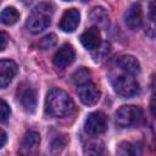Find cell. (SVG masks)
Segmentation results:
<instances>
[{
    "instance_id": "cell-11",
    "label": "cell",
    "mask_w": 156,
    "mask_h": 156,
    "mask_svg": "<svg viewBox=\"0 0 156 156\" xmlns=\"http://www.w3.org/2000/svg\"><path fill=\"white\" fill-rule=\"evenodd\" d=\"M116 65L117 67L126 72V73H129L132 76H138L140 73V63L139 61L132 56V55H123V56H119L117 60H116Z\"/></svg>"
},
{
    "instance_id": "cell-19",
    "label": "cell",
    "mask_w": 156,
    "mask_h": 156,
    "mask_svg": "<svg viewBox=\"0 0 156 156\" xmlns=\"http://www.w3.org/2000/svg\"><path fill=\"white\" fill-rule=\"evenodd\" d=\"M56 43H57L56 35H55V34H49V35L44 37V38L40 40L39 45H40V48H41L43 50H48V49H51L52 46H55Z\"/></svg>"
},
{
    "instance_id": "cell-20",
    "label": "cell",
    "mask_w": 156,
    "mask_h": 156,
    "mask_svg": "<svg viewBox=\"0 0 156 156\" xmlns=\"http://www.w3.org/2000/svg\"><path fill=\"white\" fill-rule=\"evenodd\" d=\"M11 115V110H10V106L0 99V122H6L9 119Z\"/></svg>"
},
{
    "instance_id": "cell-23",
    "label": "cell",
    "mask_w": 156,
    "mask_h": 156,
    "mask_svg": "<svg viewBox=\"0 0 156 156\" xmlns=\"http://www.w3.org/2000/svg\"><path fill=\"white\" fill-rule=\"evenodd\" d=\"M5 143H6V133L2 129H0V149L5 145Z\"/></svg>"
},
{
    "instance_id": "cell-3",
    "label": "cell",
    "mask_w": 156,
    "mask_h": 156,
    "mask_svg": "<svg viewBox=\"0 0 156 156\" xmlns=\"http://www.w3.org/2000/svg\"><path fill=\"white\" fill-rule=\"evenodd\" d=\"M111 84L113 87V90L124 98L134 96L139 91V84L134 79V76L129 73H119L111 78Z\"/></svg>"
},
{
    "instance_id": "cell-1",
    "label": "cell",
    "mask_w": 156,
    "mask_h": 156,
    "mask_svg": "<svg viewBox=\"0 0 156 156\" xmlns=\"http://www.w3.org/2000/svg\"><path fill=\"white\" fill-rule=\"evenodd\" d=\"M45 108L52 117H63L73 110V101L66 91L54 88L48 93Z\"/></svg>"
},
{
    "instance_id": "cell-8",
    "label": "cell",
    "mask_w": 156,
    "mask_h": 156,
    "mask_svg": "<svg viewBox=\"0 0 156 156\" xmlns=\"http://www.w3.org/2000/svg\"><path fill=\"white\" fill-rule=\"evenodd\" d=\"M74 60V50L72 45L65 44L62 45L54 56V65L57 68H66Z\"/></svg>"
},
{
    "instance_id": "cell-25",
    "label": "cell",
    "mask_w": 156,
    "mask_h": 156,
    "mask_svg": "<svg viewBox=\"0 0 156 156\" xmlns=\"http://www.w3.org/2000/svg\"><path fill=\"white\" fill-rule=\"evenodd\" d=\"M63 1H71V0H63Z\"/></svg>"
},
{
    "instance_id": "cell-16",
    "label": "cell",
    "mask_w": 156,
    "mask_h": 156,
    "mask_svg": "<svg viewBox=\"0 0 156 156\" xmlns=\"http://www.w3.org/2000/svg\"><path fill=\"white\" fill-rule=\"evenodd\" d=\"M40 143V135L39 133H37L35 130H29L26 133L23 140H22V147L23 149H27V150H30V149H34L39 145Z\"/></svg>"
},
{
    "instance_id": "cell-13",
    "label": "cell",
    "mask_w": 156,
    "mask_h": 156,
    "mask_svg": "<svg viewBox=\"0 0 156 156\" xmlns=\"http://www.w3.org/2000/svg\"><path fill=\"white\" fill-rule=\"evenodd\" d=\"M126 20V24L132 29V30H136L140 28L141 22H143V11L139 4H133L126 12L124 16Z\"/></svg>"
},
{
    "instance_id": "cell-14",
    "label": "cell",
    "mask_w": 156,
    "mask_h": 156,
    "mask_svg": "<svg viewBox=\"0 0 156 156\" xmlns=\"http://www.w3.org/2000/svg\"><path fill=\"white\" fill-rule=\"evenodd\" d=\"M90 20L101 28L108 27V22H110L108 15L104 7H94L93 11L90 12Z\"/></svg>"
},
{
    "instance_id": "cell-18",
    "label": "cell",
    "mask_w": 156,
    "mask_h": 156,
    "mask_svg": "<svg viewBox=\"0 0 156 156\" xmlns=\"http://www.w3.org/2000/svg\"><path fill=\"white\" fill-rule=\"evenodd\" d=\"M117 152H118L119 155H135V154H138V151H136V146H135L134 144H132V143H127V141L119 144Z\"/></svg>"
},
{
    "instance_id": "cell-9",
    "label": "cell",
    "mask_w": 156,
    "mask_h": 156,
    "mask_svg": "<svg viewBox=\"0 0 156 156\" xmlns=\"http://www.w3.org/2000/svg\"><path fill=\"white\" fill-rule=\"evenodd\" d=\"M17 74V65L12 60H0V88L7 87Z\"/></svg>"
},
{
    "instance_id": "cell-21",
    "label": "cell",
    "mask_w": 156,
    "mask_h": 156,
    "mask_svg": "<svg viewBox=\"0 0 156 156\" xmlns=\"http://www.w3.org/2000/svg\"><path fill=\"white\" fill-rule=\"evenodd\" d=\"M7 43H9V37H7V34L0 30V51L5 50V48L7 46Z\"/></svg>"
},
{
    "instance_id": "cell-6",
    "label": "cell",
    "mask_w": 156,
    "mask_h": 156,
    "mask_svg": "<svg viewBox=\"0 0 156 156\" xmlns=\"http://www.w3.org/2000/svg\"><path fill=\"white\" fill-rule=\"evenodd\" d=\"M107 129V118L102 112H93L88 116L84 124V130L89 135H100Z\"/></svg>"
},
{
    "instance_id": "cell-10",
    "label": "cell",
    "mask_w": 156,
    "mask_h": 156,
    "mask_svg": "<svg viewBox=\"0 0 156 156\" xmlns=\"http://www.w3.org/2000/svg\"><path fill=\"white\" fill-rule=\"evenodd\" d=\"M80 22V13L77 9H68L67 11H65V13L61 17L60 21V28L63 32L71 33L73 30H76V28L78 27Z\"/></svg>"
},
{
    "instance_id": "cell-7",
    "label": "cell",
    "mask_w": 156,
    "mask_h": 156,
    "mask_svg": "<svg viewBox=\"0 0 156 156\" xmlns=\"http://www.w3.org/2000/svg\"><path fill=\"white\" fill-rule=\"evenodd\" d=\"M77 93H78L80 101L87 106H93V105L98 104V101L100 100V95H101L98 87L90 80L78 84Z\"/></svg>"
},
{
    "instance_id": "cell-22",
    "label": "cell",
    "mask_w": 156,
    "mask_h": 156,
    "mask_svg": "<svg viewBox=\"0 0 156 156\" xmlns=\"http://www.w3.org/2000/svg\"><path fill=\"white\" fill-rule=\"evenodd\" d=\"M58 146H65V140H62V138L60 136V138H56L55 139V141L52 143V147L54 149H56V147H58Z\"/></svg>"
},
{
    "instance_id": "cell-4",
    "label": "cell",
    "mask_w": 156,
    "mask_h": 156,
    "mask_svg": "<svg viewBox=\"0 0 156 156\" xmlns=\"http://www.w3.org/2000/svg\"><path fill=\"white\" fill-rule=\"evenodd\" d=\"M143 111L134 105H124L116 112V123L122 128H130L141 121Z\"/></svg>"
},
{
    "instance_id": "cell-17",
    "label": "cell",
    "mask_w": 156,
    "mask_h": 156,
    "mask_svg": "<svg viewBox=\"0 0 156 156\" xmlns=\"http://www.w3.org/2000/svg\"><path fill=\"white\" fill-rule=\"evenodd\" d=\"M90 76H91L90 71L88 68L82 67V68H79L78 71L74 72V74L72 76V79H73L74 84L78 85V84H82V83H85V82L90 80Z\"/></svg>"
},
{
    "instance_id": "cell-15",
    "label": "cell",
    "mask_w": 156,
    "mask_h": 156,
    "mask_svg": "<svg viewBox=\"0 0 156 156\" xmlns=\"http://www.w3.org/2000/svg\"><path fill=\"white\" fill-rule=\"evenodd\" d=\"M20 20V12L15 7H6L0 13V22L6 26H12Z\"/></svg>"
},
{
    "instance_id": "cell-24",
    "label": "cell",
    "mask_w": 156,
    "mask_h": 156,
    "mask_svg": "<svg viewBox=\"0 0 156 156\" xmlns=\"http://www.w3.org/2000/svg\"><path fill=\"white\" fill-rule=\"evenodd\" d=\"M149 17H150V21H151V22H154V21H155V17H154V1H151V2H150Z\"/></svg>"
},
{
    "instance_id": "cell-5",
    "label": "cell",
    "mask_w": 156,
    "mask_h": 156,
    "mask_svg": "<svg viewBox=\"0 0 156 156\" xmlns=\"http://www.w3.org/2000/svg\"><path fill=\"white\" fill-rule=\"evenodd\" d=\"M17 99L21 102L22 107L27 112H34L37 107V101H38V95L37 90L30 87L29 84H21L17 89Z\"/></svg>"
},
{
    "instance_id": "cell-2",
    "label": "cell",
    "mask_w": 156,
    "mask_h": 156,
    "mask_svg": "<svg viewBox=\"0 0 156 156\" xmlns=\"http://www.w3.org/2000/svg\"><path fill=\"white\" fill-rule=\"evenodd\" d=\"M52 6L48 2H41L37 5L27 20V28L30 33L38 34L46 29L50 26L51 17H52Z\"/></svg>"
},
{
    "instance_id": "cell-12",
    "label": "cell",
    "mask_w": 156,
    "mask_h": 156,
    "mask_svg": "<svg viewBox=\"0 0 156 156\" xmlns=\"http://www.w3.org/2000/svg\"><path fill=\"white\" fill-rule=\"evenodd\" d=\"M80 43L88 50L99 49L101 45V35H100L99 29L96 27H91V28L87 29L80 35Z\"/></svg>"
}]
</instances>
